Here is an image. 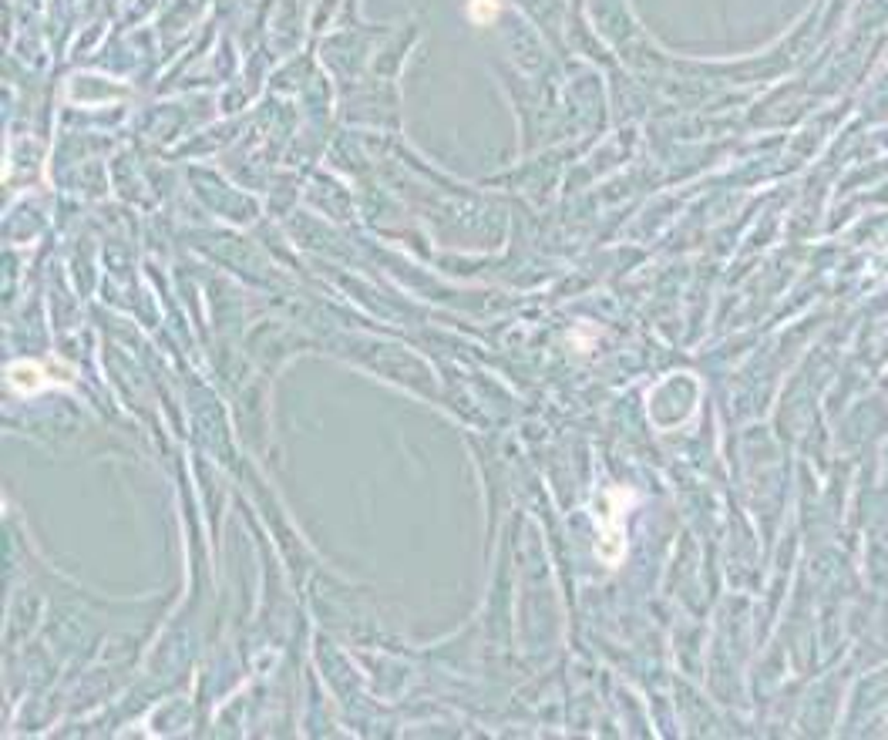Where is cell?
Returning a JSON list of instances; mask_svg holds the SVG:
<instances>
[{"label": "cell", "instance_id": "cell-1", "mask_svg": "<svg viewBox=\"0 0 888 740\" xmlns=\"http://www.w3.org/2000/svg\"><path fill=\"white\" fill-rule=\"evenodd\" d=\"M633 502V492L626 488H612L606 492V509L596 512V522H600V555L606 563H620L622 549H626V505Z\"/></svg>", "mask_w": 888, "mask_h": 740}, {"label": "cell", "instance_id": "cell-2", "mask_svg": "<svg viewBox=\"0 0 888 740\" xmlns=\"http://www.w3.org/2000/svg\"><path fill=\"white\" fill-rule=\"evenodd\" d=\"M499 14V0H471V17L478 24H491Z\"/></svg>", "mask_w": 888, "mask_h": 740}]
</instances>
